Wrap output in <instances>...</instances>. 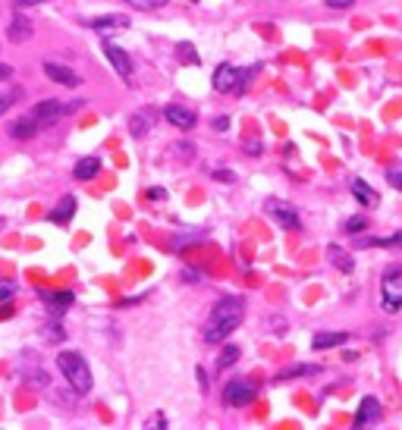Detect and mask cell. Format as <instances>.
<instances>
[{"instance_id":"6da1fadb","label":"cell","mask_w":402,"mask_h":430,"mask_svg":"<svg viewBox=\"0 0 402 430\" xmlns=\"http://www.w3.org/2000/svg\"><path fill=\"white\" fill-rule=\"evenodd\" d=\"M245 317V298L242 295H232V298H220L211 311V321H207L204 330V339L207 342H223L226 336H232V330L242 323Z\"/></svg>"},{"instance_id":"7a4b0ae2","label":"cell","mask_w":402,"mask_h":430,"mask_svg":"<svg viewBox=\"0 0 402 430\" xmlns=\"http://www.w3.org/2000/svg\"><path fill=\"white\" fill-rule=\"evenodd\" d=\"M57 367H60L63 380L73 386V392H88L91 390V371H88V361L79 352H60L57 355Z\"/></svg>"},{"instance_id":"3957f363","label":"cell","mask_w":402,"mask_h":430,"mask_svg":"<svg viewBox=\"0 0 402 430\" xmlns=\"http://www.w3.org/2000/svg\"><path fill=\"white\" fill-rule=\"evenodd\" d=\"M380 308L387 314L402 311V267H389L380 279Z\"/></svg>"},{"instance_id":"277c9868","label":"cell","mask_w":402,"mask_h":430,"mask_svg":"<svg viewBox=\"0 0 402 430\" xmlns=\"http://www.w3.org/2000/svg\"><path fill=\"white\" fill-rule=\"evenodd\" d=\"M255 396H258L255 383L245 380V377H236V380H230V383L223 386V402L230 405V408H245V405L255 402Z\"/></svg>"},{"instance_id":"5b68a950","label":"cell","mask_w":402,"mask_h":430,"mask_svg":"<svg viewBox=\"0 0 402 430\" xmlns=\"http://www.w3.org/2000/svg\"><path fill=\"white\" fill-rule=\"evenodd\" d=\"M264 210H267V217H274L283 229H292V233H299V229H302V217H299V210H295L292 204L270 198V201L264 204Z\"/></svg>"},{"instance_id":"8992f818","label":"cell","mask_w":402,"mask_h":430,"mask_svg":"<svg viewBox=\"0 0 402 430\" xmlns=\"http://www.w3.org/2000/svg\"><path fill=\"white\" fill-rule=\"evenodd\" d=\"M104 54H107V63L113 66V72H117V76L123 79L126 85H132V72H135V66H132L129 54H126L119 45H110V41L104 45Z\"/></svg>"},{"instance_id":"52a82bcc","label":"cell","mask_w":402,"mask_h":430,"mask_svg":"<svg viewBox=\"0 0 402 430\" xmlns=\"http://www.w3.org/2000/svg\"><path fill=\"white\" fill-rule=\"evenodd\" d=\"M82 107V101H73V104H63V101H41V104H35V110H31V116H35L38 123H50V120H57V116H63V114H75V110Z\"/></svg>"},{"instance_id":"ba28073f","label":"cell","mask_w":402,"mask_h":430,"mask_svg":"<svg viewBox=\"0 0 402 430\" xmlns=\"http://www.w3.org/2000/svg\"><path fill=\"white\" fill-rule=\"evenodd\" d=\"M377 421H380V402H377L374 396H364L355 411V417H352V424H355V427H371V424H377Z\"/></svg>"},{"instance_id":"9c48e42d","label":"cell","mask_w":402,"mask_h":430,"mask_svg":"<svg viewBox=\"0 0 402 430\" xmlns=\"http://www.w3.org/2000/svg\"><path fill=\"white\" fill-rule=\"evenodd\" d=\"M163 116H167V123H170V126L182 129V132H186V129H192L195 123H198V116H195L192 110H186V107H176V104H170V107L163 110Z\"/></svg>"},{"instance_id":"30bf717a","label":"cell","mask_w":402,"mask_h":430,"mask_svg":"<svg viewBox=\"0 0 402 430\" xmlns=\"http://www.w3.org/2000/svg\"><path fill=\"white\" fill-rule=\"evenodd\" d=\"M44 76H47L50 82H57V85H69V89H75V85L82 82L69 66H60V63H44Z\"/></svg>"},{"instance_id":"8fae6325","label":"cell","mask_w":402,"mask_h":430,"mask_svg":"<svg viewBox=\"0 0 402 430\" xmlns=\"http://www.w3.org/2000/svg\"><path fill=\"white\" fill-rule=\"evenodd\" d=\"M44 298H47V311L54 317H60V314H66L69 308H73V302H75V295L73 292H44Z\"/></svg>"},{"instance_id":"7c38bea8","label":"cell","mask_w":402,"mask_h":430,"mask_svg":"<svg viewBox=\"0 0 402 430\" xmlns=\"http://www.w3.org/2000/svg\"><path fill=\"white\" fill-rule=\"evenodd\" d=\"M232 85H236V66L220 63L214 70V91H232Z\"/></svg>"},{"instance_id":"4fadbf2b","label":"cell","mask_w":402,"mask_h":430,"mask_svg":"<svg viewBox=\"0 0 402 430\" xmlns=\"http://www.w3.org/2000/svg\"><path fill=\"white\" fill-rule=\"evenodd\" d=\"M38 129H41V123L35 120V116H22V120H16L10 126V135L13 139H19V141H25V139H31V135H38Z\"/></svg>"},{"instance_id":"5bb4252c","label":"cell","mask_w":402,"mask_h":430,"mask_svg":"<svg viewBox=\"0 0 402 430\" xmlns=\"http://www.w3.org/2000/svg\"><path fill=\"white\" fill-rule=\"evenodd\" d=\"M31 22H29V16H13V22H10V29H6V35H10V41L13 45H19V41H29L31 38Z\"/></svg>"},{"instance_id":"9a60e30c","label":"cell","mask_w":402,"mask_h":430,"mask_svg":"<svg viewBox=\"0 0 402 430\" xmlns=\"http://www.w3.org/2000/svg\"><path fill=\"white\" fill-rule=\"evenodd\" d=\"M73 214H75V198H73V195H66V198H63V201L57 204V208L47 214V220H50V223H57V226H63V223L73 220Z\"/></svg>"},{"instance_id":"2e32d148","label":"cell","mask_w":402,"mask_h":430,"mask_svg":"<svg viewBox=\"0 0 402 430\" xmlns=\"http://www.w3.org/2000/svg\"><path fill=\"white\" fill-rule=\"evenodd\" d=\"M98 170H100V160L98 158H82V160H75L73 176L79 179V183H88V179L98 176Z\"/></svg>"},{"instance_id":"e0dca14e","label":"cell","mask_w":402,"mask_h":430,"mask_svg":"<svg viewBox=\"0 0 402 430\" xmlns=\"http://www.w3.org/2000/svg\"><path fill=\"white\" fill-rule=\"evenodd\" d=\"M88 26H91L94 32H107V29H126L129 26V20H126L123 13H110V16H98V20H91Z\"/></svg>"},{"instance_id":"ac0fdd59","label":"cell","mask_w":402,"mask_h":430,"mask_svg":"<svg viewBox=\"0 0 402 430\" xmlns=\"http://www.w3.org/2000/svg\"><path fill=\"white\" fill-rule=\"evenodd\" d=\"M352 195H355L358 201L364 204V208H374V204L380 201V195H377V192L371 189V185L364 183V179H355V183H352Z\"/></svg>"},{"instance_id":"d6986e66","label":"cell","mask_w":402,"mask_h":430,"mask_svg":"<svg viewBox=\"0 0 402 430\" xmlns=\"http://www.w3.org/2000/svg\"><path fill=\"white\" fill-rule=\"evenodd\" d=\"M343 342H345V333H314L311 346H314V352H324V348L343 346Z\"/></svg>"},{"instance_id":"ffe728a7","label":"cell","mask_w":402,"mask_h":430,"mask_svg":"<svg viewBox=\"0 0 402 430\" xmlns=\"http://www.w3.org/2000/svg\"><path fill=\"white\" fill-rule=\"evenodd\" d=\"M327 252H330L333 267H339V270H343V273H352V267H355V264H352V258L343 252V248H339V245H330V248H327Z\"/></svg>"},{"instance_id":"44dd1931","label":"cell","mask_w":402,"mask_h":430,"mask_svg":"<svg viewBox=\"0 0 402 430\" xmlns=\"http://www.w3.org/2000/svg\"><path fill=\"white\" fill-rule=\"evenodd\" d=\"M236 361H239V348H236V346H226L223 355L217 358V371H226V367L236 364Z\"/></svg>"},{"instance_id":"7402d4cb","label":"cell","mask_w":402,"mask_h":430,"mask_svg":"<svg viewBox=\"0 0 402 430\" xmlns=\"http://www.w3.org/2000/svg\"><path fill=\"white\" fill-rule=\"evenodd\" d=\"M320 367H311V364H299V367H286V371H280V377L276 380H292V377H302V374H318Z\"/></svg>"},{"instance_id":"603a6c76","label":"cell","mask_w":402,"mask_h":430,"mask_svg":"<svg viewBox=\"0 0 402 430\" xmlns=\"http://www.w3.org/2000/svg\"><path fill=\"white\" fill-rule=\"evenodd\" d=\"M129 132L135 135V139H142L144 132H148V116L144 114H138V116H132V123H129Z\"/></svg>"},{"instance_id":"cb8c5ba5","label":"cell","mask_w":402,"mask_h":430,"mask_svg":"<svg viewBox=\"0 0 402 430\" xmlns=\"http://www.w3.org/2000/svg\"><path fill=\"white\" fill-rule=\"evenodd\" d=\"M374 245H387V248H402V229L393 236H387V239H374Z\"/></svg>"},{"instance_id":"d4e9b609","label":"cell","mask_w":402,"mask_h":430,"mask_svg":"<svg viewBox=\"0 0 402 430\" xmlns=\"http://www.w3.org/2000/svg\"><path fill=\"white\" fill-rule=\"evenodd\" d=\"M364 229V217H349V220H345V233H362Z\"/></svg>"},{"instance_id":"484cf974","label":"cell","mask_w":402,"mask_h":430,"mask_svg":"<svg viewBox=\"0 0 402 430\" xmlns=\"http://www.w3.org/2000/svg\"><path fill=\"white\" fill-rule=\"evenodd\" d=\"M132 7H138V10H154V7H163L167 0H129Z\"/></svg>"},{"instance_id":"4316f807","label":"cell","mask_w":402,"mask_h":430,"mask_svg":"<svg viewBox=\"0 0 402 430\" xmlns=\"http://www.w3.org/2000/svg\"><path fill=\"white\" fill-rule=\"evenodd\" d=\"M179 57L188 60V63H198V54H195L192 45H179Z\"/></svg>"},{"instance_id":"83f0119b","label":"cell","mask_w":402,"mask_h":430,"mask_svg":"<svg viewBox=\"0 0 402 430\" xmlns=\"http://www.w3.org/2000/svg\"><path fill=\"white\" fill-rule=\"evenodd\" d=\"M387 179L393 183V189L402 192V170H387Z\"/></svg>"},{"instance_id":"f1b7e54d","label":"cell","mask_w":402,"mask_h":430,"mask_svg":"<svg viewBox=\"0 0 402 430\" xmlns=\"http://www.w3.org/2000/svg\"><path fill=\"white\" fill-rule=\"evenodd\" d=\"M352 3H355V0H327V7L330 10H349Z\"/></svg>"},{"instance_id":"f546056e","label":"cell","mask_w":402,"mask_h":430,"mask_svg":"<svg viewBox=\"0 0 402 430\" xmlns=\"http://www.w3.org/2000/svg\"><path fill=\"white\" fill-rule=\"evenodd\" d=\"M6 298H13V286L10 283H0V302H6Z\"/></svg>"},{"instance_id":"4dcf8cb0","label":"cell","mask_w":402,"mask_h":430,"mask_svg":"<svg viewBox=\"0 0 402 430\" xmlns=\"http://www.w3.org/2000/svg\"><path fill=\"white\" fill-rule=\"evenodd\" d=\"M6 79H13V66L0 63V82H6Z\"/></svg>"},{"instance_id":"1f68e13d","label":"cell","mask_w":402,"mask_h":430,"mask_svg":"<svg viewBox=\"0 0 402 430\" xmlns=\"http://www.w3.org/2000/svg\"><path fill=\"white\" fill-rule=\"evenodd\" d=\"M214 176H217L220 183H232V173H230V170H217V173H214Z\"/></svg>"},{"instance_id":"d6a6232c","label":"cell","mask_w":402,"mask_h":430,"mask_svg":"<svg viewBox=\"0 0 402 430\" xmlns=\"http://www.w3.org/2000/svg\"><path fill=\"white\" fill-rule=\"evenodd\" d=\"M214 126H217V132H226V129H230V120H226V116H220Z\"/></svg>"},{"instance_id":"836d02e7","label":"cell","mask_w":402,"mask_h":430,"mask_svg":"<svg viewBox=\"0 0 402 430\" xmlns=\"http://www.w3.org/2000/svg\"><path fill=\"white\" fill-rule=\"evenodd\" d=\"M13 3H16V7H35V3H41V0H13Z\"/></svg>"},{"instance_id":"e575fe53","label":"cell","mask_w":402,"mask_h":430,"mask_svg":"<svg viewBox=\"0 0 402 430\" xmlns=\"http://www.w3.org/2000/svg\"><path fill=\"white\" fill-rule=\"evenodd\" d=\"M10 104H13V101H10V98H3V95H0V116H3V114H6V110H10Z\"/></svg>"},{"instance_id":"d590c367","label":"cell","mask_w":402,"mask_h":430,"mask_svg":"<svg viewBox=\"0 0 402 430\" xmlns=\"http://www.w3.org/2000/svg\"><path fill=\"white\" fill-rule=\"evenodd\" d=\"M148 198H154V201L157 198H163V189H148Z\"/></svg>"}]
</instances>
